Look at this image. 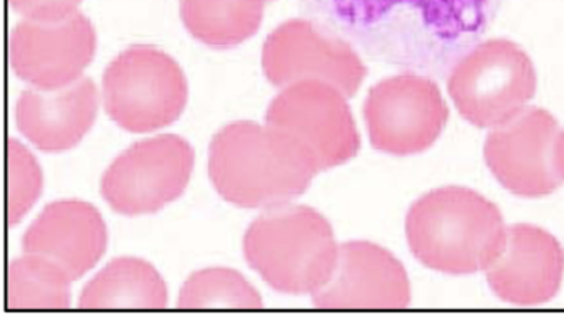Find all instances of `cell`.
Masks as SVG:
<instances>
[{
	"label": "cell",
	"mask_w": 564,
	"mask_h": 319,
	"mask_svg": "<svg viewBox=\"0 0 564 319\" xmlns=\"http://www.w3.org/2000/svg\"><path fill=\"white\" fill-rule=\"evenodd\" d=\"M318 173L310 147L269 124H229L210 144V180L223 199L242 209L286 206L306 193Z\"/></svg>",
	"instance_id": "cell-1"
},
{
	"label": "cell",
	"mask_w": 564,
	"mask_h": 319,
	"mask_svg": "<svg viewBox=\"0 0 564 319\" xmlns=\"http://www.w3.org/2000/svg\"><path fill=\"white\" fill-rule=\"evenodd\" d=\"M508 229L500 209L475 190L442 187L415 200L405 217L412 255L435 272H487L503 252Z\"/></svg>",
	"instance_id": "cell-2"
},
{
	"label": "cell",
	"mask_w": 564,
	"mask_h": 319,
	"mask_svg": "<svg viewBox=\"0 0 564 319\" xmlns=\"http://www.w3.org/2000/svg\"><path fill=\"white\" fill-rule=\"evenodd\" d=\"M249 265L285 295H313L332 278L339 246L328 220L306 206L267 209L243 237Z\"/></svg>",
	"instance_id": "cell-3"
},
{
	"label": "cell",
	"mask_w": 564,
	"mask_h": 319,
	"mask_svg": "<svg viewBox=\"0 0 564 319\" xmlns=\"http://www.w3.org/2000/svg\"><path fill=\"white\" fill-rule=\"evenodd\" d=\"M536 85L527 52L514 42L494 38L457 62L448 77V95L468 123L494 130L527 110Z\"/></svg>",
	"instance_id": "cell-4"
},
{
	"label": "cell",
	"mask_w": 564,
	"mask_h": 319,
	"mask_svg": "<svg viewBox=\"0 0 564 319\" xmlns=\"http://www.w3.org/2000/svg\"><path fill=\"white\" fill-rule=\"evenodd\" d=\"M105 110L130 133H153L173 124L187 103L180 65L150 45L121 52L104 75Z\"/></svg>",
	"instance_id": "cell-5"
},
{
	"label": "cell",
	"mask_w": 564,
	"mask_h": 319,
	"mask_svg": "<svg viewBox=\"0 0 564 319\" xmlns=\"http://www.w3.org/2000/svg\"><path fill=\"white\" fill-rule=\"evenodd\" d=\"M484 157L495 179L524 199L550 196L564 184V131L543 108H527L494 128Z\"/></svg>",
	"instance_id": "cell-6"
},
{
	"label": "cell",
	"mask_w": 564,
	"mask_h": 319,
	"mask_svg": "<svg viewBox=\"0 0 564 319\" xmlns=\"http://www.w3.org/2000/svg\"><path fill=\"white\" fill-rule=\"evenodd\" d=\"M194 169V151L174 134L151 138L124 151L101 179V196L115 212H160L183 196Z\"/></svg>",
	"instance_id": "cell-7"
},
{
	"label": "cell",
	"mask_w": 564,
	"mask_h": 319,
	"mask_svg": "<svg viewBox=\"0 0 564 319\" xmlns=\"http://www.w3.org/2000/svg\"><path fill=\"white\" fill-rule=\"evenodd\" d=\"M365 120L372 146L392 156L424 153L441 138L448 108L435 81L404 74L371 88Z\"/></svg>",
	"instance_id": "cell-8"
},
{
	"label": "cell",
	"mask_w": 564,
	"mask_h": 319,
	"mask_svg": "<svg viewBox=\"0 0 564 319\" xmlns=\"http://www.w3.org/2000/svg\"><path fill=\"white\" fill-rule=\"evenodd\" d=\"M262 67L273 87L323 81L338 88L346 98L355 97L368 74L351 45L306 19L283 22L269 35Z\"/></svg>",
	"instance_id": "cell-9"
},
{
	"label": "cell",
	"mask_w": 564,
	"mask_h": 319,
	"mask_svg": "<svg viewBox=\"0 0 564 319\" xmlns=\"http://www.w3.org/2000/svg\"><path fill=\"white\" fill-rule=\"evenodd\" d=\"M346 100L333 85L300 81L283 88L272 101L267 124L292 134L310 147L319 170L332 169L351 161L361 146Z\"/></svg>",
	"instance_id": "cell-10"
},
{
	"label": "cell",
	"mask_w": 564,
	"mask_h": 319,
	"mask_svg": "<svg viewBox=\"0 0 564 319\" xmlns=\"http://www.w3.org/2000/svg\"><path fill=\"white\" fill-rule=\"evenodd\" d=\"M95 51L94 25L78 11L61 21L25 19L12 32L11 64L15 75L37 90H62L80 80Z\"/></svg>",
	"instance_id": "cell-11"
},
{
	"label": "cell",
	"mask_w": 564,
	"mask_h": 319,
	"mask_svg": "<svg viewBox=\"0 0 564 319\" xmlns=\"http://www.w3.org/2000/svg\"><path fill=\"white\" fill-rule=\"evenodd\" d=\"M411 298L404 265L369 242L343 243L332 278L312 295L319 309H405Z\"/></svg>",
	"instance_id": "cell-12"
},
{
	"label": "cell",
	"mask_w": 564,
	"mask_h": 319,
	"mask_svg": "<svg viewBox=\"0 0 564 319\" xmlns=\"http://www.w3.org/2000/svg\"><path fill=\"white\" fill-rule=\"evenodd\" d=\"M563 275L561 243L540 227L518 223L508 229L503 252L487 270V282L501 301L538 306L557 295Z\"/></svg>",
	"instance_id": "cell-13"
},
{
	"label": "cell",
	"mask_w": 564,
	"mask_h": 319,
	"mask_svg": "<svg viewBox=\"0 0 564 319\" xmlns=\"http://www.w3.org/2000/svg\"><path fill=\"white\" fill-rule=\"evenodd\" d=\"M100 212L82 200L48 204L22 240L25 253L57 263L72 282L90 272L107 250Z\"/></svg>",
	"instance_id": "cell-14"
},
{
	"label": "cell",
	"mask_w": 564,
	"mask_h": 319,
	"mask_svg": "<svg viewBox=\"0 0 564 319\" xmlns=\"http://www.w3.org/2000/svg\"><path fill=\"white\" fill-rule=\"evenodd\" d=\"M98 111L97 87L82 77L62 90H28L15 105L19 131L45 153L77 146L94 127Z\"/></svg>",
	"instance_id": "cell-15"
},
{
	"label": "cell",
	"mask_w": 564,
	"mask_h": 319,
	"mask_svg": "<svg viewBox=\"0 0 564 319\" xmlns=\"http://www.w3.org/2000/svg\"><path fill=\"white\" fill-rule=\"evenodd\" d=\"M167 288L153 265L140 258L113 260L84 288L82 309H164Z\"/></svg>",
	"instance_id": "cell-16"
},
{
	"label": "cell",
	"mask_w": 564,
	"mask_h": 319,
	"mask_svg": "<svg viewBox=\"0 0 564 319\" xmlns=\"http://www.w3.org/2000/svg\"><path fill=\"white\" fill-rule=\"evenodd\" d=\"M269 0H181L191 35L213 48H230L257 34Z\"/></svg>",
	"instance_id": "cell-17"
},
{
	"label": "cell",
	"mask_w": 564,
	"mask_h": 319,
	"mask_svg": "<svg viewBox=\"0 0 564 319\" xmlns=\"http://www.w3.org/2000/svg\"><path fill=\"white\" fill-rule=\"evenodd\" d=\"M72 278L51 260L25 253L8 268L9 311H62L70 308Z\"/></svg>",
	"instance_id": "cell-18"
},
{
	"label": "cell",
	"mask_w": 564,
	"mask_h": 319,
	"mask_svg": "<svg viewBox=\"0 0 564 319\" xmlns=\"http://www.w3.org/2000/svg\"><path fill=\"white\" fill-rule=\"evenodd\" d=\"M257 289L240 273L209 268L194 273L180 295L181 309H262Z\"/></svg>",
	"instance_id": "cell-19"
},
{
	"label": "cell",
	"mask_w": 564,
	"mask_h": 319,
	"mask_svg": "<svg viewBox=\"0 0 564 319\" xmlns=\"http://www.w3.org/2000/svg\"><path fill=\"white\" fill-rule=\"evenodd\" d=\"M42 193V170L31 151L19 141H9L8 147V219L18 226L37 202Z\"/></svg>",
	"instance_id": "cell-20"
},
{
	"label": "cell",
	"mask_w": 564,
	"mask_h": 319,
	"mask_svg": "<svg viewBox=\"0 0 564 319\" xmlns=\"http://www.w3.org/2000/svg\"><path fill=\"white\" fill-rule=\"evenodd\" d=\"M12 8L31 21H61L77 12L82 0H9Z\"/></svg>",
	"instance_id": "cell-21"
},
{
	"label": "cell",
	"mask_w": 564,
	"mask_h": 319,
	"mask_svg": "<svg viewBox=\"0 0 564 319\" xmlns=\"http://www.w3.org/2000/svg\"><path fill=\"white\" fill-rule=\"evenodd\" d=\"M269 2H272V0H269Z\"/></svg>",
	"instance_id": "cell-22"
}]
</instances>
